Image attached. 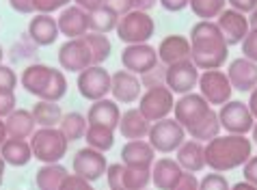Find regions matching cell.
<instances>
[{
  "label": "cell",
  "mask_w": 257,
  "mask_h": 190,
  "mask_svg": "<svg viewBox=\"0 0 257 190\" xmlns=\"http://www.w3.org/2000/svg\"><path fill=\"white\" fill-rule=\"evenodd\" d=\"M173 119L186 130L190 138L199 140V143H208L220 134L216 110L199 93L180 95V100H175L173 106Z\"/></svg>",
  "instance_id": "6da1fadb"
},
{
  "label": "cell",
  "mask_w": 257,
  "mask_h": 190,
  "mask_svg": "<svg viewBox=\"0 0 257 190\" xmlns=\"http://www.w3.org/2000/svg\"><path fill=\"white\" fill-rule=\"evenodd\" d=\"M190 61L199 72L220 69L229 59V46L214 20H199L190 28Z\"/></svg>",
  "instance_id": "7a4b0ae2"
},
{
  "label": "cell",
  "mask_w": 257,
  "mask_h": 190,
  "mask_svg": "<svg viewBox=\"0 0 257 190\" xmlns=\"http://www.w3.org/2000/svg\"><path fill=\"white\" fill-rule=\"evenodd\" d=\"M205 166L216 173L233 171L253 156V143L242 134H218L203 145Z\"/></svg>",
  "instance_id": "3957f363"
},
{
  "label": "cell",
  "mask_w": 257,
  "mask_h": 190,
  "mask_svg": "<svg viewBox=\"0 0 257 190\" xmlns=\"http://www.w3.org/2000/svg\"><path fill=\"white\" fill-rule=\"evenodd\" d=\"M20 84L26 93L48 102H61L67 93V78L63 69L44 65V63L28 65L20 76Z\"/></svg>",
  "instance_id": "277c9868"
},
{
  "label": "cell",
  "mask_w": 257,
  "mask_h": 190,
  "mask_svg": "<svg viewBox=\"0 0 257 190\" xmlns=\"http://www.w3.org/2000/svg\"><path fill=\"white\" fill-rule=\"evenodd\" d=\"M33 149V158L39 160L44 164H54L61 162L67 153V138L63 136L59 128H39L33 132V136L28 138Z\"/></svg>",
  "instance_id": "5b68a950"
},
{
  "label": "cell",
  "mask_w": 257,
  "mask_h": 190,
  "mask_svg": "<svg viewBox=\"0 0 257 190\" xmlns=\"http://www.w3.org/2000/svg\"><path fill=\"white\" fill-rule=\"evenodd\" d=\"M115 33L125 46L147 44V41L154 37V33H156V22H154V18L149 16V13L132 9L130 13H125V16L119 18Z\"/></svg>",
  "instance_id": "8992f818"
},
{
  "label": "cell",
  "mask_w": 257,
  "mask_h": 190,
  "mask_svg": "<svg viewBox=\"0 0 257 190\" xmlns=\"http://www.w3.org/2000/svg\"><path fill=\"white\" fill-rule=\"evenodd\" d=\"M147 140H149V145L154 147V151L173 153V151H177V147L186 140V130H184L173 117H167V119H160V121L149 125Z\"/></svg>",
  "instance_id": "52a82bcc"
},
{
  "label": "cell",
  "mask_w": 257,
  "mask_h": 190,
  "mask_svg": "<svg viewBox=\"0 0 257 190\" xmlns=\"http://www.w3.org/2000/svg\"><path fill=\"white\" fill-rule=\"evenodd\" d=\"M197 87H199V95L210 106H218V108L225 102H229L233 95V87L229 78H227V72H223V69H208V72L199 74Z\"/></svg>",
  "instance_id": "ba28073f"
},
{
  "label": "cell",
  "mask_w": 257,
  "mask_h": 190,
  "mask_svg": "<svg viewBox=\"0 0 257 190\" xmlns=\"http://www.w3.org/2000/svg\"><path fill=\"white\" fill-rule=\"evenodd\" d=\"M173 106H175L173 91H169L167 87L145 89V93L139 97V112L149 123H156V121H160V119L171 117Z\"/></svg>",
  "instance_id": "9c48e42d"
},
{
  "label": "cell",
  "mask_w": 257,
  "mask_h": 190,
  "mask_svg": "<svg viewBox=\"0 0 257 190\" xmlns=\"http://www.w3.org/2000/svg\"><path fill=\"white\" fill-rule=\"evenodd\" d=\"M218 123H220V130H225L227 134H242L246 136L248 132L253 130L255 125V119L251 115V110L244 102L240 100H229L225 102L223 106L218 108Z\"/></svg>",
  "instance_id": "30bf717a"
},
{
  "label": "cell",
  "mask_w": 257,
  "mask_h": 190,
  "mask_svg": "<svg viewBox=\"0 0 257 190\" xmlns=\"http://www.w3.org/2000/svg\"><path fill=\"white\" fill-rule=\"evenodd\" d=\"M78 93L89 102L104 100L106 95H110V72L104 65H89L78 74L76 80Z\"/></svg>",
  "instance_id": "8fae6325"
},
{
  "label": "cell",
  "mask_w": 257,
  "mask_h": 190,
  "mask_svg": "<svg viewBox=\"0 0 257 190\" xmlns=\"http://www.w3.org/2000/svg\"><path fill=\"white\" fill-rule=\"evenodd\" d=\"M199 82V69L195 67V63L190 59L167 65L164 72V84L169 91H173V95H186L192 93V89Z\"/></svg>",
  "instance_id": "7c38bea8"
},
{
  "label": "cell",
  "mask_w": 257,
  "mask_h": 190,
  "mask_svg": "<svg viewBox=\"0 0 257 190\" xmlns=\"http://www.w3.org/2000/svg\"><path fill=\"white\" fill-rule=\"evenodd\" d=\"M71 168H74V175L87 179V181H97L99 177L106 175V168H108V160H106V153L95 151L91 147H82L74 153V160H71Z\"/></svg>",
  "instance_id": "4fadbf2b"
},
{
  "label": "cell",
  "mask_w": 257,
  "mask_h": 190,
  "mask_svg": "<svg viewBox=\"0 0 257 190\" xmlns=\"http://www.w3.org/2000/svg\"><path fill=\"white\" fill-rule=\"evenodd\" d=\"M158 52L152 44H132V46H125L123 52H121V65L127 72L143 76L147 72L158 65Z\"/></svg>",
  "instance_id": "5bb4252c"
},
{
  "label": "cell",
  "mask_w": 257,
  "mask_h": 190,
  "mask_svg": "<svg viewBox=\"0 0 257 190\" xmlns=\"http://www.w3.org/2000/svg\"><path fill=\"white\" fill-rule=\"evenodd\" d=\"M59 65L63 72L69 74H80L82 69H87L91 63V52L89 46L82 37L80 39H67L65 44L59 48Z\"/></svg>",
  "instance_id": "9a60e30c"
},
{
  "label": "cell",
  "mask_w": 257,
  "mask_h": 190,
  "mask_svg": "<svg viewBox=\"0 0 257 190\" xmlns=\"http://www.w3.org/2000/svg\"><path fill=\"white\" fill-rule=\"evenodd\" d=\"M110 95L117 104H134L143 95V84L137 74L119 69L110 74Z\"/></svg>",
  "instance_id": "2e32d148"
},
{
  "label": "cell",
  "mask_w": 257,
  "mask_h": 190,
  "mask_svg": "<svg viewBox=\"0 0 257 190\" xmlns=\"http://www.w3.org/2000/svg\"><path fill=\"white\" fill-rule=\"evenodd\" d=\"M214 22H216V26L220 28V33H223V37H225V44L229 48L240 46L242 39L246 37V33L251 31L248 18L244 16V13L233 11V9H225Z\"/></svg>",
  "instance_id": "e0dca14e"
},
{
  "label": "cell",
  "mask_w": 257,
  "mask_h": 190,
  "mask_svg": "<svg viewBox=\"0 0 257 190\" xmlns=\"http://www.w3.org/2000/svg\"><path fill=\"white\" fill-rule=\"evenodd\" d=\"M56 24H59V33L65 35L67 39H80L89 33V13L76 5H69L61 9Z\"/></svg>",
  "instance_id": "ac0fdd59"
},
{
  "label": "cell",
  "mask_w": 257,
  "mask_h": 190,
  "mask_svg": "<svg viewBox=\"0 0 257 190\" xmlns=\"http://www.w3.org/2000/svg\"><path fill=\"white\" fill-rule=\"evenodd\" d=\"M227 78H229L233 91L251 93L257 87V63L240 56V59L229 63V67H227Z\"/></svg>",
  "instance_id": "d6986e66"
},
{
  "label": "cell",
  "mask_w": 257,
  "mask_h": 190,
  "mask_svg": "<svg viewBox=\"0 0 257 190\" xmlns=\"http://www.w3.org/2000/svg\"><path fill=\"white\" fill-rule=\"evenodd\" d=\"M59 24H56V18L48 16V13H35L28 22V37L35 46H52L59 39Z\"/></svg>",
  "instance_id": "ffe728a7"
},
{
  "label": "cell",
  "mask_w": 257,
  "mask_h": 190,
  "mask_svg": "<svg viewBox=\"0 0 257 190\" xmlns=\"http://www.w3.org/2000/svg\"><path fill=\"white\" fill-rule=\"evenodd\" d=\"M121 119V108L115 100H97L91 104V108L87 110V123L89 125H97V128H108V130H117Z\"/></svg>",
  "instance_id": "44dd1931"
},
{
  "label": "cell",
  "mask_w": 257,
  "mask_h": 190,
  "mask_svg": "<svg viewBox=\"0 0 257 190\" xmlns=\"http://www.w3.org/2000/svg\"><path fill=\"white\" fill-rule=\"evenodd\" d=\"M156 52L162 65H173V63L190 59V41L184 35H167L158 44Z\"/></svg>",
  "instance_id": "7402d4cb"
},
{
  "label": "cell",
  "mask_w": 257,
  "mask_h": 190,
  "mask_svg": "<svg viewBox=\"0 0 257 190\" xmlns=\"http://www.w3.org/2000/svg\"><path fill=\"white\" fill-rule=\"evenodd\" d=\"M203 145L205 143H199L195 138H188L177 147L175 151V160L177 164L182 166V171H188V173H199L205 168V153H203Z\"/></svg>",
  "instance_id": "603a6c76"
},
{
  "label": "cell",
  "mask_w": 257,
  "mask_h": 190,
  "mask_svg": "<svg viewBox=\"0 0 257 190\" xmlns=\"http://www.w3.org/2000/svg\"><path fill=\"white\" fill-rule=\"evenodd\" d=\"M154 160H156V151L145 138L127 140L121 147V162L127 166H152Z\"/></svg>",
  "instance_id": "cb8c5ba5"
},
{
  "label": "cell",
  "mask_w": 257,
  "mask_h": 190,
  "mask_svg": "<svg viewBox=\"0 0 257 190\" xmlns=\"http://www.w3.org/2000/svg\"><path fill=\"white\" fill-rule=\"evenodd\" d=\"M182 166L173 158H160L152 164V184L158 190H173L182 175Z\"/></svg>",
  "instance_id": "d4e9b609"
},
{
  "label": "cell",
  "mask_w": 257,
  "mask_h": 190,
  "mask_svg": "<svg viewBox=\"0 0 257 190\" xmlns=\"http://www.w3.org/2000/svg\"><path fill=\"white\" fill-rule=\"evenodd\" d=\"M35 119L33 112L26 108H16L11 115L5 117V128H7V136L9 138H22L28 140L35 132Z\"/></svg>",
  "instance_id": "484cf974"
},
{
  "label": "cell",
  "mask_w": 257,
  "mask_h": 190,
  "mask_svg": "<svg viewBox=\"0 0 257 190\" xmlns=\"http://www.w3.org/2000/svg\"><path fill=\"white\" fill-rule=\"evenodd\" d=\"M149 125L152 123L141 115L139 108H130V110L121 112L117 130L121 132V136H123L125 140H139V138H147Z\"/></svg>",
  "instance_id": "4316f807"
},
{
  "label": "cell",
  "mask_w": 257,
  "mask_h": 190,
  "mask_svg": "<svg viewBox=\"0 0 257 190\" xmlns=\"http://www.w3.org/2000/svg\"><path fill=\"white\" fill-rule=\"evenodd\" d=\"M0 156L7 162V166H26L33 160V149L31 143L22 138H7L3 145H0Z\"/></svg>",
  "instance_id": "83f0119b"
},
{
  "label": "cell",
  "mask_w": 257,
  "mask_h": 190,
  "mask_svg": "<svg viewBox=\"0 0 257 190\" xmlns=\"http://www.w3.org/2000/svg\"><path fill=\"white\" fill-rule=\"evenodd\" d=\"M69 175V171L63 164H41L35 173V186L37 190H59L63 179Z\"/></svg>",
  "instance_id": "f1b7e54d"
},
{
  "label": "cell",
  "mask_w": 257,
  "mask_h": 190,
  "mask_svg": "<svg viewBox=\"0 0 257 190\" xmlns=\"http://www.w3.org/2000/svg\"><path fill=\"white\" fill-rule=\"evenodd\" d=\"M33 119L39 128H59L63 119V108L59 102H48V100H37L33 106Z\"/></svg>",
  "instance_id": "f546056e"
},
{
  "label": "cell",
  "mask_w": 257,
  "mask_h": 190,
  "mask_svg": "<svg viewBox=\"0 0 257 190\" xmlns=\"http://www.w3.org/2000/svg\"><path fill=\"white\" fill-rule=\"evenodd\" d=\"M87 128H89V123L82 112H63L59 130L63 132V136L67 138V143H76V140L84 138Z\"/></svg>",
  "instance_id": "4dcf8cb0"
},
{
  "label": "cell",
  "mask_w": 257,
  "mask_h": 190,
  "mask_svg": "<svg viewBox=\"0 0 257 190\" xmlns=\"http://www.w3.org/2000/svg\"><path fill=\"white\" fill-rule=\"evenodd\" d=\"M82 39L87 41V46H89L91 63H93V65H104V63L110 59V54H112V44H110L108 35H99V33H91V31H89Z\"/></svg>",
  "instance_id": "1f68e13d"
},
{
  "label": "cell",
  "mask_w": 257,
  "mask_h": 190,
  "mask_svg": "<svg viewBox=\"0 0 257 190\" xmlns=\"http://www.w3.org/2000/svg\"><path fill=\"white\" fill-rule=\"evenodd\" d=\"M117 22H119V16L112 13L110 9H106L102 5L99 9L91 11L89 13V31L91 33H99V35H108L117 28Z\"/></svg>",
  "instance_id": "d6a6232c"
},
{
  "label": "cell",
  "mask_w": 257,
  "mask_h": 190,
  "mask_svg": "<svg viewBox=\"0 0 257 190\" xmlns=\"http://www.w3.org/2000/svg\"><path fill=\"white\" fill-rule=\"evenodd\" d=\"M87 145L95 151H110L115 147V130H108V128H97V125H89L87 128Z\"/></svg>",
  "instance_id": "836d02e7"
},
{
  "label": "cell",
  "mask_w": 257,
  "mask_h": 190,
  "mask_svg": "<svg viewBox=\"0 0 257 190\" xmlns=\"http://www.w3.org/2000/svg\"><path fill=\"white\" fill-rule=\"evenodd\" d=\"M123 188L143 190L152 184V166H127L123 164Z\"/></svg>",
  "instance_id": "e575fe53"
},
{
  "label": "cell",
  "mask_w": 257,
  "mask_h": 190,
  "mask_svg": "<svg viewBox=\"0 0 257 190\" xmlns=\"http://www.w3.org/2000/svg\"><path fill=\"white\" fill-rule=\"evenodd\" d=\"M188 7L199 20H216L227 9V0H190Z\"/></svg>",
  "instance_id": "d590c367"
},
{
  "label": "cell",
  "mask_w": 257,
  "mask_h": 190,
  "mask_svg": "<svg viewBox=\"0 0 257 190\" xmlns=\"http://www.w3.org/2000/svg\"><path fill=\"white\" fill-rule=\"evenodd\" d=\"M229 181H227V177L223 173H216L212 171L208 173L203 179H199V190H229Z\"/></svg>",
  "instance_id": "8d00e7d4"
},
{
  "label": "cell",
  "mask_w": 257,
  "mask_h": 190,
  "mask_svg": "<svg viewBox=\"0 0 257 190\" xmlns=\"http://www.w3.org/2000/svg\"><path fill=\"white\" fill-rule=\"evenodd\" d=\"M164 72H167V65L158 63V65H156L152 72L139 76L141 84H143L145 89H152V87H167V84H164Z\"/></svg>",
  "instance_id": "74e56055"
},
{
  "label": "cell",
  "mask_w": 257,
  "mask_h": 190,
  "mask_svg": "<svg viewBox=\"0 0 257 190\" xmlns=\"http://www.w3.org/2000/svg\"><path fill=\"white\" fill-rule=\"evenodd\" d=\"M242 56L248 61L257 63V31L255 28H251V31L246 33V37L242 39Z\"/></svg>",
  "instance_id": "f35d334b"
},
{
  "label": "cell",
  "mask_w": 257,
  "mask_h": 190,
  "mask_svg": "<svg viewBox=\"0 0 257 190\" xmlns=\"http://www.w3.org/2000/svg\"><path fill=\"white\" fill-rule=\"evenodd\" d=\"M71 0H35V13H48L52 16L54 11H61L69 7Z\"/></svg>",
  "instance_id": "ab89813d"
},
{
  "label": "cell",
  "mask_w": 257,
  "mask_h": 190,
  "mask_svg": "<svg viewBox=\"0 0 257 190\" xmlns=\"http://www.w3.org/2000/svg\"><path fill=\"white\" fill-rule=\"evenodd\" d=\"M18 74L9 65H0V91H16Z\"/></svg>",
  "instance_id": "60d3db41"
},
{
  "label": "cell",
  "mask_w": 257,
  "mask_h": 190,
  "mask_svg": "<svg viewBox=\"0 0 257 190\" xmlns=\"http://www.w3.org/2000/svg\"><path fill=\"white\" fill-rule=\"evenodd\" d=\"M59 190H95L93 188V184L91 181H87V179H82V177H78V175H67L65 179H63V184H61V188Z\"/></svg>",
  "instance_id": "b9f144b4"
},
{
  "label": "cell",
  "mask_w": 257,
  "mask_h": 190,
  "mask_svg": "<svg viewBox=\"0 0 257 190\" xmlns=\"http://www.w3.org/2000/svg\"><path fill=\"white\" fill-rule=\"evenodd\" d=\"M16 93L13 91H0V119H5L7 115H11L16 110Z\"/></svg>",
  "instance_id": "7bdbcfd3"
},
{
  "label": "cell",
  "mask_w": 257,
  "mask_h": 190,
  "mask_svg": "<svg viewBox=\"0 0 257 190\" xmlns=\"http://www.w3.org/2000/svg\"><path fill=\"white\" fill-rule=\"evenodd\" d=\"M173 190H199V179H197V175L184 171V173L180 175V179H177V184L173 186Z\"/></svg>",
  "instance_id": "ee69618b"
},
{
  "label": "cell",
  "mask_w": 257,
  "mask_h": 190,
  "mask_svg": "<svg viewBox=\"0 0 257 190\" xmlns=\"http://www.w3.org/2000/svg\"><path fill=\"white\" fill-rule=\"evenodd\" d=\"M242 175H244V181L253 184L257 188V156H251L242 164Z\"/></svg>",
  "instance_id": "f6af8a7d"
},
{
  "label": "cell",
  "mask_w": 257,
  "mask_h": 190,
  "mask_svg": "<svg viewBox=\"0 0 257 190\" xmlns=\"http://www.w3.org/2000/svg\"><path fill=\"white\" fill-rule=\"evenodd\" d=\"M104 7L121 18V16H125V13L132 11V0H104Z\"/></svg>",
  "instance_id": "bcb514c9"
},
{
  "label": "cell",
  "mask_w": 257,
  "mask_h": 190,
  "mask_svg": "<svg viewBox=\"0 0 257 190\" xmlns=\"http://www.w3.org/2000/svg\"><path fill=\"white\" fill-rule=\"evenodd\" d=\"M9 7L16 13H22V16L35 13V0H9Z\"/></svg>",
  "instance_id": "7dc6e473"
},
{
  "label": "cell",
  "mask_w": 257,
  "mask_h": 190,
  "mask_svg": "<svg viewBox=\"0 0 257 190\" xmlns=\"http://www.w3.org/2000/svg\"><path fill=\"white\" fill-rule=\"evenodd\" d=\"M227 5H229L233 11H240L246 16V13H251L257 7V0H227Z\"/></svg>",
  "instance_id": "c3c4849f"
},
{
  "label": "cell",
  "mask_w": 257,
  "mask_h": 190,
  "mask_svg": "<svg viewBox=\"0 0 257 190\" xmlns=\"http://www.w3.org/2000/svg\"><path fill=\"white\" fill-rule=\"evenodd\" d=\"M162 5V9H167L169 13H177V11H184L188 7L190 0H158Z\"/></svg>",
  "instance_id": "681fc988"
},
{
  "label": "cell",
  "mask_w": 257,
  "mask_h": 190,
  "mask_svg": "<svg viewBox=\"0 0 257 190\" xmlns=\"http://www.w3.org/2000/svg\"><path fill=\"white\" fill-rule=\"evenodd\" d=\"M76 3V7H80L82 11H87V13H91V11H95V9H99V7L104 5V0H74Z\"/></svg>",
  "instance_id": "f907efd6"
},
{
  "label": "cell",
  "mask_w": 257,
  "mask_h": 190,
  "mask_svg": "<svg viewBox=\"0 0 257 190\" xmlns=\"http://www.w3.org/2000/svg\"><path fill=\"white\" fill-rule=\"evenodd\" d=\"M156 3H158V0H132V9L134 11H145V13H149V9H154Z\"/></svg>",
  "instance_id": "816d5d0a"
},
{
  "label": "cell",
  "mask_w": 257,
  "mask_h": 190,
  "mask_svg": "<svg viewBox=\"0 0 257 190\" xmlns=\"http://www.w3.org/2000/svg\"><path fill=\"white\" fill-rule=\"evenodd\" d=\"M248 110H251V115H253V119L257 121V87L251 91V97H248Z\"/></svg>",
  "instance_id": "f5cc1de1"
},
{
  "label": "cell",
  "mask_w": 257,
  "mask_h": 190,
  "mask_svg": "<svg viewBox=\"0 0 257 190\" xmlns=\"http://www.w3.org/2000/svg\"><path fill=\"white\" fill-rule=\"evenodd\" d=\"M229 190H257L253 184H248V181H238V184H233Z\"/></svg>",
  "instance_id": "db71d44e"
},
{
  "label": "cell",
  "mask_w": 257,
  "mask_h": 190,
  "mask_svg": "<svg viewBox=\"0 0 257 190\" xmlns=\"http://www.w3.org/2000/svg\"><path fill=\"white\" fill-rule=\"evenodd\" d=\"M248 26L255 28V31H257V7H255V9H253L251 13H248Z\"/></svg>",
  "instance_id": "11a10c76"
},
{
  "label": "cell",
  "mask_w": 257,
  "mask_h": 190,
  "mask_svg": "<svg viewBox=\"0 0 257 190\" xmlns=\"http://www.w3.org/2000/svg\"><path fill=\"white\" fill-rule=\"evenodd\" d=\"M7 138H9V136H7V128H5V119H0V145H3L5 143V140Z\"/></svg>",
  "instance_id": "9f6ffc18"
},
{
  "label": "cell",
  "mask_w": 257,
  "mask_h": 190,
  "mask_svg": "<svg viewBox=\"0 0 257 190\" xmlns=\"http://www.w3.org/2000/svg\"><path fill=\"white\" fill-rule=\"evenodd\" d=\"M5 168H7V162L3 160V156H0V186H3V181H5Z\"/></svg>",
  "instance_id": "6f0895ef"
},
{
  "label": "cell",
  "mask_w": 257,
  "mask_h": 190,
  "mask_svg": "<svg viewBox=\"0 0 257 190\" xmlns=\"http://www.w3.org/2000/svg\"><path fill=\"white\" fill-rule=\"evenodd\" d=\"M251 132H253V143L257 145V123L253 125V130H251Z\"/></svg>",
  "instance_id": "680465c9"
},
{
  "label": "cell",
  "mask_w": 257,
  "mask_h": 190,
  "mask_svg": "<svg viewBox=\"0 0 257 190\" xmlns=\"http://www.w3.org/2000/svg\"><path fill=\"white\" fill-rule=\"evenodd\" d=\"M3 59H5V50H3V46H0V65H3Z\"/></svg>",
  "instance_id": "91938a15"
},
{
  "label": "cell",
  "mask_w": 257,
  "mask_h": 190,
  "mask_svg": "<svg viewBox=\"0 0 257 190\" xmlns=\"http://www.w3.org/2000/svg\"><path fill=\"white\" fill-rule=\"evenodd\" d=\"M143 190H149V188H143Z\"/></svg>",
  "instance_id": "94428289"
}]
</instances>
